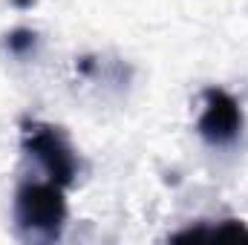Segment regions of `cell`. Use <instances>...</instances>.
<instances>
[{"instance_id":"obj_1","label":"cell","mask_w":248,"mask_h":245,"mask_svg":"<svg viewBox=\"0 0 248 245\" xmlns=\"http://www.w3.org/2000/svg\"><path fill=\"white\" fill-rule=\"evenodd\" d=\"M15 225L29 243H55L66 225L63 187L55 182H23L15 193Z\"/></svg>"},{"instance_id":"obj_2","label":"cell","mask_w":248,"mask_h":245,"mask_svg":"<svg viewBox=\"0 0 248 245\" xmlns=\"http://www.w3.org/2000/svg\"><path fill=\"white\" fill-rule=\"evenodd\" d=\"M20 144L23 150L46 170L49 182L69 187L78 176V156L69 144V138L63 136L61 127L38 119H26L20 124Z\"/></svg>"},{"instance_id":"obj_3","label":"cell","mask_w":248,"mask_h":245,"mask_svg":"<svg viewBox=\"0 0 248 245\" xmlns=\"http://www.w3.org/2000/svg\"><path fill=\"white\" fill-rule=\"evenodd\" d=\"M196 133L214 147L234 144L243 133L240 101L231 92H225L222 87H208L202 92V113H199V122H196Z\"/></svg>"},{"instance_id":"obj_4","label":"cell","mask_w":248,"mask_h":245,"mask_svg":"<svg viewBox=\"0 0 248 245\" xmlns=\"http://www.w3.org/2000/svg\"><path fill=\"white\" fill-rule=\"evenodd\" d=\"M199 237H211V240H237V237H248V228L240 219H222L217 225H193L185 228L179 234H173L170 240L179 243V240H199Z\"/></svg>"},{"instance_id":"obj_5","label":"cell","mask_w":248,"mask_h":245,"mask_svg":"<svg viewBox=\"0 0 248 245\" xmlns=\"http://www.w3.org/2000/svg\"><path fill=\"white\" fill-rule=\"evenodd\" d=\"M35 46H38V35L32 29H15L6 35V49L12 55H29Z\"/></svg>"},{"instance_id":"obj_6","label":"cell","mask_w":248,"mask_h":245,"mask_svg":"<svg viewBox=\"0 0 248 245\" xmlns=\"http://www.w3.org/2000/svg\"><path fill=\"white\" fill-rule=\"evenodd\" d=\"M17 6H29V3H35V0H15Z\"/></svg>"}]
</instances>
